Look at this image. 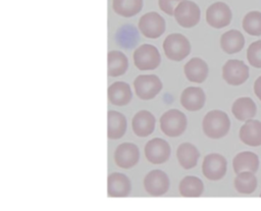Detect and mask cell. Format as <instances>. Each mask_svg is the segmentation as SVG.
Instances as JSON below:
<instances>
[{
	"label": "cell",
	"instance_id": "obj_6",
	"mask_svg": "<svg viewBox=\"0 0 261 211\" xmlns=\"http://www.w3.org/2000/svg\"><path fill=\"white\" fill-rule=\"evenodd\" d=\"M173 16L180 27L190 29L200 21L201 10L197 3L191 0H182L175 6Z\"/></svg>",
	"mask_w": 261,
	"mask_h": 211
},
{
	"label": "cell",
	"instance_id": "obj_21",
	"mask_svg": "<svg viewBox=\"0 0 261 211\" xmlns=\"http://www.w3.org/2000/svg\"><path fill=\"white\" fill-rule=\"evenodd\" d=\"M220 47L227 54L240 52L245 45V37L238 30H229L220 37Z\"/></svg>",
	"mask_w": 261,
	"mask_h": 211
},
{
	"label": "cell",
	"instance_id": "obj_11",
	"mask_svg": "<svg viewBox=\"0 0 261 211\" xmlns=\"http://www.w3.org/2000/svg\"><path fill=\"white\" fill-rule=\"evenodd\" d=\"M146 159L152 164H163L165 163L171 153L169 144L160 138H154L147 142L144 148Z\"/></svg>",
	"mask_w": 261,
	"mask_h": 211
},
{
	"label": "cell",
	"instance_id": "obj_30",
	"mask_svg": "<svg viewBox=\"0 0 261 211\" xmlns=\"http://www.w3.org/2000/svg\"><path fill=\"white\" fill-rule=\"evenodd\" d=\"M247 59L249 64L256 68H261V40L251 43L247 49Z\"/></svg>",
	"mask_w": 261,
	"mask_h": 211
},
{
	"label": "cell",
	"instance_id": "obj_4",
	"mask_svg": "<svg viewBox=\"0 0 261 211\" xmlns=\"http://www.w3.org/2000/svg\"><path fill=\"white\" fill-rule=\"evenodd\" d=\"M133 59L136 67L140 70L156 69L161 62L158 49L151 44H143L138 47L133 54Z\"/></svg>",
	"mask_w": 261,
	"mask_h": 211
},
{
	"label": "cell",
	"instance_id": "obj_2",
	"mask_svg": "<svg viewBox=\"0 0 261 211\" xmlns=\"http://www.w3.org/2000/svg\"><path fill=\"white\" fill-rule=\"evenodd\" d=\"M165 56L172 61L184 60L191 52V43L181 34L173 33L168 35L162 44Z\"/></svg>",
	"mask_w": 261,
	"mask_h": 211
},
{
	"label": "cell",
	"instance_id": "obj_31",
	"mask_svg": "<svg viewBox=\"0 0 261 211\" xmlns=\"http://www.w3.org/2000/svg\"><path fill=\"white\" fill-rule=\"evenodd\" d=\"M182 0H158L159 8L168 15H173L175 6Z\"/></svg>",
	"mask_w": 261,
	"mask_h": 211
},
{
	"label": "cell",
	"instance_id": "obj_26",
	"mask_svg": "<svg viewBox=\"0 0 261 211\" xmlns=\"http://www.w3.org/2000/svg\"><path fill=\"white\" fill-rule=\"evenodd\" d=\"M178 191L182 197L197 198L202 195L204 191V183L197 176L187 175L179 181Z\"/></svg>",
	"mask_w": 261,
	"mask_h": 211
},
{
	"label": "cell",
	"instance_id": "obj_18",
	"mask_svg": "<svg viewBox=\"0 0 261 211\" xmlns=\"http://www.w3.org/2000/svg\"><path fill=\"white\" fill-rule=\"evenodd\" d=\"M184 72L190 82L201 84L206 81L209 73V68L203 59L194 57L185 64Z\"/></svg>",
	"mask_w": 261,
	"mask_h": 211
},
{
	"label": "cell",
	"instance_id": "obj_14",
	"mask_svg": "<svg viewBox=\"0 0 261 211\" xmlns=\"http://www.w3.org/2000/svg\"><path fill=\"white\" fill-rule=\"evenodd\" d=\"M132 190L129 178L120 172H112L108 175L107 194L109 197L122 198L127 197Z\"/></svg>",
	"mask_w": 261,
	"mask_h": 211
},
{
	"label": "cell",
	"instance_id": "obj_22",
	"mask_svg": "<svg viewBox=\"0 0 261 211\" xmlns=\"http://www.w3.org/2000/svg\"><path fill=\"white\" fill-rule=\"evenodd\" d=\"M232 167L236 173L242 171H251L255 173L259 168V157L251 151L241 152L234 156Z\"/></svg>",
	"mask_w": 261,
	"mask_h": 211
},
{
	"label": "cell",
	"instance_id": "obj_19",
	"mask_svg": "<svg viewBox=\"0 0 261 211\" xmlns=\"http://www.w3.org/2000/svg\"><path fill=\"white\" fill-rule=\"evenodd\" d=\"M108 100L115 106H125L133 98L130 87L125 82H114L108 87Z\"/></svg>",
	"mask_w": 261,
	"mask_h": 211
},
{
	"label": "cell",
	"instance_id": "obj_5",
	"mask_svg": "<svg viewBox=\"0 0 261 211\" xmlns=\"http://www.w3.org/2000/svg\"><path fill=\"white\" fill-rule=\"evenodd\" d=\"M134 88L141 100H151L161 92L162 82L156 74H140L134 81Z\"/></svg>",
	"mask_w": 261,
	"mask_h": 211
},
{
	"label": "cell",
	"instance_id": "obj_12",
	"mask_svg": "<svg viewBox=\"0 0 261 211\" xmlns=\"http://www.w3.org/2000/svg\"><path fill=\"white\" fill-rule=\"evenodd\" d=\"M143 184L145 191L149 195L159 197L167 193L169 189V178L164 171L154 169L146 174Z\"/></svg>",
	"mask_w": 261,
	"mask_h": 211
},
{
	"label": "cell",
	"instance_id": "obj_8",
	"mask_svg": "<svg viewBox=\"0 0 261 211\" xmlns=\"http://www.w3.org/2000/svg\"><path fill=\"white\" fill-rule=\"evenodd\" d=\"M222 78L230 86L243 85L249 78V67L242 60L229 59L222 66Z\"/></svg>",
	"mask_w": 261,
	"mask_h": 211
},
{
	"label": "cell",
	"instance_id": "obj_23",
	"mask_svg": "<svg viewBox=\"0 0 261 211\" xmlns=\"http://www.w3.org/2000/svg\"><path fill=\"white\" fill-rule=\"evenodd\" d=\"M107 65L109 76H120L124 74L128 68V59L121 51L112 50L107 54Z\"/></svg>",
	"mask_w": 261,
	"mask_h": 211
},
{
	"label": "cell",
	"instance_id": "obj_10",
	"mask_svg": "<svg viewBox=\"0 0 261 211\" xmlns=\"http://www.w3.org/2000/svg\"><path fill=\"white\" fill-rule=\"evenodd\" d=\"M206 21L214 29H222L227 27L232 18L229 6L224 2L212 3L206 9Z\"/></svg>",
	"mask_w": 261,
	"mask_h": 211
},
{
	"label": "cell",
	"instance_id": "obj_29",
	"mask_svg": "<svg viewBox=\"0 0 261 211\" xmlns=\"http://www.w3.org/2000/svg\"><path fill=\"white\" fill-rule=\"evenodd\" d=\"M244 31L251 36H261V12L257 10L249 11L243 18Z\"/></svg>",
	"mask_w": 261,
	"mask_h": 211
},
{
	"label": "cell",
	"instance_id": "obj_33",
	"mask_svg": "<svg viewBox=\"0 0 261 211\" xmlns=\"http://www.w3.org/2000/svg\"><path fill=\"white\" fill-rule=\"evenodd\" d=\"M259 197H261V193H260V196Z\"/></svg>",
	"mask_w": 261,
	"mask_h": 211
},
{
	"label": "cell",
	"instance_id": "obj_25",
	"mask_svg": "<svg viewBox=\"0 0 261 211\" xmlns=\"http://www.w3.org/2000/svg\"><path fill=\"white\" fill-rule=\"evenodd\" d=\"M200 157L198 149L191 143H182L177 147L176 158L184 169L194 168Z\"/></svg>",
	"mask_w": 261,
	"mask_h": 211
},
{
	"label": "cell",
	"instance_id": "obj_9",
	"mask_svg": "<svg viewBox=\"0 0 261 211\" xmlns=\"http://www.w3.org/2000/svg\"><path fill=\"white\" fill-rule=\"evenodd\" d=\"M227 170V161L224 156L218 153H211L204 157L202 172L209 180L221 179Z\"/></svg>",
	"mask_w": 261,
	"mask_h": 211
},
{
	"label": "cell",
	"instance_id": "obj_27",
	"mask_svg": "<svg viewBox=\"0 0 261 211\" xmlns=\"http://www.w3.org/2000/svg\"><path fill=\"white\" fill-rule=\"evenodd\" d=\"M257 177L254 172L251 171H242L237 173V176L233 180V186L237 192L243 195H250L255 192L257 188Z\"/></svg>",
	"mask_w": 261,
	"mask_h": 211
},
{
	"label": "cell",
	"instance_id": "obj_15",
	"mask_svg": "<svg viewBox=\"0 0 261 211\" xmlns=\"http://www.w3.org/2000/svg\"><path fill=\"white\" fill-rule=\"evenodd\" d=\"M155 117L148 110H141L137 112L132 119L133 131L140 138L150 136L155 128Z\"/></svg>",
	"mask_w": 261,
	"mask_h": 211
},
{
	"label": "cell",
	"instance_id": "obj_1",
	"mask_svg": "<svg viewBox=\"0 0 261 211\" xmlns=\"http://www.w3.org/2000/svg\"><path fill=\"white\" fill-rule=\"evenodd\" d=\"M230 128L228 115L221 110H211L207 112L202 121V129L205 136L210 139H221L227 135Z\"/></svg>",
	"mask_w": 261,
	"mask_h": 211
},
{
	"label": "cell",
	"instance_id": "obj_17",
	"mask_svg": "<svg viewBox=\"0 0 261 211\" xmlns=\"http://www.w3.org/2000/svg\"><path fill=\"white\" fill-rule=\"evenodd\" d=\"M239 137L247 146H261V121L252 118L246 120L240 128Z\"/></svg>",
	"mask_w": 261,
	"mask_h": 211
},
{
	"label": "cell",
	"instance_id": "obj_7",
	"mask_svg": "<svg viewBox=\"0 0 261 211\" xmlns=\"http://www.w3.org/2000/svg\"><path fill=\"white\" fill-rule=\"evenodd\" d=\"M138 28L144 37L149 39H157L165 32L166 23L164 18L159 13L151 11L140 17Z\"/></svg>",
	"mask_w": 261,
	"mask_h": 211
},
{
	"label": "cell",
	"instance_id": "obj_13",
	"mask_svg": "<svg viewBox=\"0 0 261 211\" xmlns=\"http://www.w3.org/2000/svg\"><path fill=\"white\" fill-rule=\"evenodd\" d=\"M115 164L123 169H128L137 165L140 159V151L133 143H122L114 151Z\"/></svg>",
	"mask_w": 261,
	"mask_h": 211
},
{
	"label": "cell",
	"instance_id": "obj_28",
	"mask_svg": "<svg viewBox=\"0 0 261 211\" xmlns=\"http://www.w3.org/2000/svg\"><path fill=\"white\" fill-rule=\"evenodd\" d=\"M114 12L123 17H132L143 8V0H112Z\"/></svg>",
	"mask_w": 261,
	"mask_h": 211
},
{
	"label": "cell",
	"instance_id": "obj_20",
	"mask_svg": "<svg viewBox=\"0 0 261 211\" xmlns=\"http://www.w3.org/2000/svg\"><path fill=\"white\" fill-rule=\"evenodd\" d=\"M108 126L107 136L110 140H118L122 138L126 131V118L125 116L115 110H109L107 113Z\"/></svg>",
	"mask_w": 261,
	"mask_h": 211
},
{
	"label": "cell",
	"instance_id": "obj_24",
	"mask_svg": "<svg viewBox=\"0 0 261 211\" xmlns=\"http://www.w3.org/2000/svg\"><path fill=\"white\" fill-rule=\"evenodd\" d=\"M231 112L238 120L246 121L256 115L257 106L250 97H241L232 103Z\"/></svg>",
	"mask_w": 261,
	"mask_h": 211
},
{
	"label": "cell",
	"instance_id": "obj_16",
	"mask_svg": "<svg viewBox=\"0 0 261 211\" xmlns=\"http://www.w3.org/2000/svg\"><path fill=\"white\" fill-rule=\"evenodd\" d=\"M180 104L188 111H198L203 108L206 96L203 89L199 87H188L180 95Z\"/></svg>",
	"mask_w": 261,
	"mask_h": 211
},
{
	"label": "cell",
	"instance_id": "obj_32",
	"mask_svg": "<svg viewBox=\"0 0 261 211\" xmlns=\"http://www.w3.org/2000/svg\"><path fill=\"white\" fill-rule=\"evenodd\" d=\"M254 93L257 96V98L261 101V75L257 77L254 83Z\"/></svg>",
	"mask_w": 261,
	"mask_h": 211
},
{
	"label": "cell",
	"instance_id": "obj_3",
	"mask_svg": "<svg viewBox=\"0 0 261 211\" xmlns=\"http://www.w3.org/2000/svg\"><path fill=\"white\" fill-rule=\"evenodd\" d=\"M187 117L178 109H169L160 117V129L170 138L179 137L187 128Z\"/></svg>",
	"mask_w": 261,
	"mask_h": 211
}]
</instances>
